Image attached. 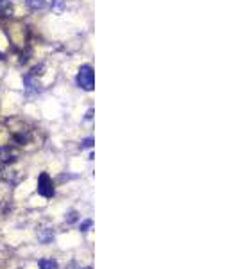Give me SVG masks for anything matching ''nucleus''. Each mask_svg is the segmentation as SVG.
Masks as SVG:
<instances>
[{"label": "nucleus", "instance_id": "1", "mask_svg": "<svg viewBox=\"0 0 238 269\" xmlns=\"http://www.w3.org/2000/svg\"><path fill=\"white\" fill-rule=\"evenodd\" d=\"M75 81H77V85H79V88L86 90V92H92V90L95 88V74H94V68L90 65H83L79 68V72H77V77H75Z\"/></svg>", "mask_w": 238, "mask_h": 269}, {"label": "nucleus", "instance_id": "2", "mask_svg": "<svg viewBox=\"0 0 238 269\" xmlns=\"http://www.w3.org/2000/svg\"><path fill=\"white\" fill-rule=\"evenodd\" d=\"M38 194L43 196V198H52L54 196V185H52V179L48 178L47 172H42L40 178H38Z\"/></svg>", "mask_w": 238, "mask_h": 269}, {"label": "nucleus", "instance_id": "3", "mask_svg": "<svg viewBox=\"0 0 238 269\" xmlns=\"http://www.w3.org/2000/svg\"><path fill=\"white\" fill-rule=\"evenodd\" d=\"M16 158H18V155H16V151H14L13 147L9 146L0 147V160L4 161V163H13Z\"/></svg>", "mask_w": 238, "mask_h": 269}, {"label": "nucleus", "instance_id": "4", "mask_svg": "<svg viewBox=\"0 0 238 269\" xmlns=\"http://www.w3.org/2000/svg\"><path fill=\"white\" fill-rule=\"evenodd\" d=\"M13 9L14 7L11 0H0V14H2V16H11Z\"/></svg>", "mask_w": 238, "mask_h": 269}, {"label": "nucleus", "instance_id": "5", "mask_svg": "<svg viewBox=\"0 0 238 269\" xmlns=\"http://www.w3.org/2000/svg\"><path fill=\"white\" fill-rule=\"evenodd\" d=\"M24 83H25V88H27V92H38V81L34 79L33 74H27V76L24 77Z\"/></svg>", "mask_w": 238, "mask_h": 269}, {"label": "nucleus", "instance_id": "6", "mask_svg": "<svg viewBox=\"0 0 238 269\" xmlns=\"http://www.w3.org/2000/svg\"><path fill=\"white\" fill-rule=\"evenodd\" d=\"M52 239H54V233H52V230H47V228H43V230L38 231V241L43 242V244L50 242Z\"/></svg>", "mask_w": 238, "mask_h": 269}, {"label": "nucleus", "instance_id": "7", "mask_svg": "<svg viewBox=\"0 0 238 269\" xmlns=\"http://www.w3.org/2000/svg\"><path fill=\"white\" fill-rule=\"evenodd\" d=\"M25 4L31 11H40L47 5V2L45 0H25Z\"/></svg>", "mask_w": 238, "mask_h": 269}, {"label": "nucleus", "instance_id": "8", "mask_svg": "<svg viewBox=\"0 0 238 269\" xmlns=\"http://www.w3.org/2000/svg\"><path fill=\"white\" fill-rule=\"evenodd\" d=\"M38 268L40 269H56L57 262L54 259H42L40 262H38Z\"/></svg>", "mask_w": 238, "mask_h": 269}, {"label": "nucleus", "instance_id": "9", "mask_svg": "<svg viewBox=\"0 0 238 269\" xmlns=\"http://www.w3.org/2000/svg\"><path fill=\"white\" fill-rule=\"evenodd\" d=\"M52 9L61 13V11L65 9V0H54V2H52Z\"/></svg>", "mask_w": 238, "mask_h": 269}, {"label": "nucleus", "instance_id": "10", "mask_svg": "<svg viewBox=\"0 0 238 269\" xmlns=\"http://www.w3.org/2000/svg\"><path fill=\"white\" fill-rule=\"evenodd\" d=\"M65 219H66V222H75L77 221V212H75V210H70V212L65 215Z\"/></svg>", "mask_w": 238, "mask_h": 269}, {"label": "nucleus", "instance_id": "11", "mask_svg": "<svg viewBox=\"0 0 238 269\" xmlns=\"http://www.w3.org/2000/svg\"><path fill=\"white\" fill-rule=\"evenodd\" d=\"M92 224H94V221L92 219H86V221L81 222V231H88L90 228H92Z\"/></svg>", "mask_w": 238, "mask_h": 269}, {"label": "nucleus", "instance_id": "12", "mask_svg": "<svg viewBox=\"0 0 238 269\" xmlns=\"http://www.w3.org/2000/svg\"><path fill=\"white\" fill-rule=\"evenodd\" d=\"M92 144H94V138H86V140H83L81 147H92Z\"/></svg>", "mask_w": 238, "mask_h": 269}, {"label": "nucleus", "instance_id": "13", "mask_svg": "<svg viewBox=\"0 0 238 269\" xmlns=\"http://www.w3.org/2000/svg\"><path fill=\"white\" fill-rule=\"evenodd\" d=\"M66 269H92V268H81V266H77V264H70Z\"/></svg>", "mask_w": 238, "mask_h": 269}, {"label": "nucleus", "instance_id": "14", "mask_svg": "<svg viewBox=\"0 0 238 269\" xmlns=\"http://www.w3.org/2000/svg\"><path fill=\"white\" fill-rule=\"evenodd\" d=\"M0 59H2V54H0Z\"/></svg>", "mask_w": 238, "mask_h": 269}]
</instances>
